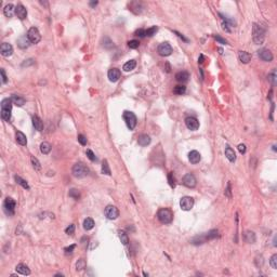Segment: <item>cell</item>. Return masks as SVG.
<instances>
[{"label":"cell","instance_id":"6da1fadb","mask_svg":"<svg viewBox=\"0 0 277 277\" xmlns=\"http://www.w3.org/2000/svg\"><path fill=\"white\" fill-rule=\"evenodd\" d=\"M252 38L256 45H262L264 39H265V29L264 27L259 25V24H253L252 27Z\"/></svg>","mask_w":277,"mask_h":277},{"label":"cell","instance_id":"7a4b0ae2","mask_svg":"<svg viewBox=\"0 0 277 277\" xmlns=\"http://www.w3.org/2000/svg\"><path fill=\"white\" fill-rule=\"evenodd\" d=\"M12 101L11 99H3L1 101V118L5 121L11 119V111H12Z\"/></svg>","mask_w":277,"mask_h":277},{"label":"cell","instance_id":"3957f363","mask_svg":"<svg viewBox=\"0 0 277 277\" xmlns=\"http://www.w3.org/2000/svg\"><path fill=\"white\" fill-rule=\"evenodd\" d=\"M71 172H73V175L75 178L81 179V178L87 177L88 173H89V169H88V167L86 166L85 163L77 162L74 165L73 169H71Z\"/></svg>","mask_w":277,"mask_h":277},{"label":"cell","instance_id":"277c9868","mask_svg":"<svg viewBox=\"0 0 277 277\" xmlns=\"http://www.w3.org/2000/svg\"><path fill=\"white\" fill-rule=\"evenodd\" d=\"M157 218L162 224H170L173 220V213L170 209L162 208L157 212Z\"/></svg>","mask_w":277,"mask_h":277},{"label":"cell","instance_id":"5b68a950","mask_svg":"<svg viewBox=\"0 0 277 277\" xmlns=\"http://www.w3.org/2000/svg\"><path fill=\"white\" fill-rule=\"evenodd\" d=\"M123 119H125L126 121V125H127V127H128L130 130H133V129L135 128V126H137V117H135V115L133 114L132 111H126L125 113H123Z\"/></svg>","mask_w":277,"mask_h":277},{"label":"cell","instance_id":"8992f818","mask_svg":"<svg viewBox=\"0 0 277 277\" xmlns=\"http://www.w3.org/2000/svg\"><path fill=\"white\" fill-rule=\"evenodd\" d=\"M27 38L29 39L31 43H38L41 40V35L39 33V31L36 27H31L29 28L28 33H27Z\"/></svg>","mask_w":277,"mask_h":277},{"label":"cell","instance_id":"52a82bcc","mask_svg":"<svg viewBox=\"0 0 277 277\" xmlns=\"http://www.w3.org/2000/svg\"><path fill=\"white\" fill-rule=\"evenodd\" d=\"M15 206H16V201L14 200L13 198L11 197H7L3 202V207H5V210L7 211L8 214H14V209Z\"/></svg>","mask_w":277,"mask_h":277},{"label":"cell","instance_id":"ba28073f","mask_svg":"<svg viewBox=\"0 0 277 277\" xmlns=\"http://www.w3.org/2000/svg\"><path fill=\"white\" fill-rule=\"evenodd\" d=\"M180 207L182 210L184 211H190L191 209L194 207V199L190 196H185L181 199L180 201Z\"/></svg>","mask_w":277,"mask_h":277},{"label":"cell","instance_id":"9c48e42d","mask_svg":"<svg viewBox=\"0 0 277 277\" xmlns=\"http://www.w3.org/2000/svg\"><path fill=\"white\" fill-rule=\"evenodd\" d=\"M158 53L161 55V56H169L171 53L173 52L172 47L169 45L168 42H162L158 46V49H157Z\"/></svg>","mask_w":277,"mask_h":277},{"label":"cell","instance_id":"30bf717a","mask_svg":"<svg viewBox=\"0 0 277 277\" xmlns=\"http://www.w3.org/2000/svg\"><path fill=\"white\" fill-rule=\"evenodd\" d=\"M105 216H106L109 220H115V219H117L119 217V210L115 206L109 205V206H107L106 208H105Z\"/></svg>","mask_w":277,"mask_h":277},{"label":"cell","instance_id":"8fae6325","mask_svg":"<svg viewBox=\"0 0 277 277\" xmlns=\"http://www.w3.org/2000/svg\"><path fill=\"white\" fill-rule=\"evenodd\" d=\"M183 184L185 185L186 187H190V188H193V187L196 186V178L194 177V174L192 173H187L183 177Z\"/></svg>","mask_w":277,"mask_h":277},{"label":"cell","instance_id":"7c38bea8","mask_svg":"<svg viewBox=\"0 0 277 277\" xmlns=\"http://www.w3.org/2000/svg\"><path fill=\"white\" fill-rule=\"evenodd\" d=\"M185 125H186L187 128L192 131H195L199 128V121L195 117H187L185 119Z\"/></svg>","mask_w":277,"mask_h":277},{"label":"cell","instance_id":"4fadbf2b","mask_svg":"<svg viewBox=\"0 0 277 277\" xmlns=\"http://www.w3.org/2000/svg\"><path fill=\"white\" fill-rule=\"evenodd\" d=\"M0 52H1V55L5 57H9L12 55L13 53V47H12L10 43L7 42H3L0 47Z\"/></svg>","mask_w":277,"mask_h":277},{"label":"cell","instance_id":"5bb4252c","mask_svg":"<svg viewBox=\"0 0 277 277\" xmlns=\"http://www.w3.org/2000/svg\"><path fill=\"white\" fill-rule=\"evenodd\" d=\"M258 55L262 61L271 62L273 60V53L268 49H262L258 52Z\"/></svg>","mask_w":277,"mask_h":277},{"label":"cell","instance_id":"9a60e30c","mask_svg":"<svg viewBox=\"0 0 277 277\" xmlns=\"http://www.w3.org/2000/svg\"><path fill=\"white\" fill-rule=\"evenodd\" d=\"M108 79L111 81V82H116V81L119 80V78H120V71H119L118 68H111L108 71Z\"/></svg>","mask_w":277,"mask_h":277},{"label":"cell","instance_id":"2e32d148","mask_svg":"<svg viewBox=\"0 0 277 277\" xmlns=\"http://www.w3.org/2000/svg\"><path fill=\"white\" fill-rule=\"evenodd\" d=\"M15 14H16V16L19 17L20 20L26 19V16H27L26 8L24 7L23 5H17L16 7H15Z\"/></svg>","mask_w":277,"mask_h":277},{"label":"cell","instance_id":"e0dca14e","mask_svg":"<svg viewBox=\"0 0 277 277\" xmlns=\"http://www.w3.org/2000/svg\"><path fill=\"white\" fill-rule=\"evenodd\" d=\"M175 79H177L178 82H182V83L187 82L188 79H190V74L187 73V71H179V73L175 75Z\"/></svg>","mask_w":277,"mask_h":277},{"label":"cell","instance_id":"ac0fdd59","mask_svg":"<svg viewBox=\"0 0 277 277\" xmlns=\"http://www.w3.org/2000/svg\"><path fill=\"white\" fill-rule=\"evenodd\" d=\"M244 240L248 244H254L256 242V234L251 231H246L244 233Z\"/></svg>","mask_w":277,"mask_h":277},{"label":"cell","instance_id":"d6986e66","mask_svg":"<svg viewBox=\"0 0 277 277\" xmlns=\"http://www.w3.org/2000/svg\"><path fill=\"white\" fill-rule=\"evenodd\" d=\"M11 101L13 104H15L16 106H23L24 104H25V102H26V100L24 99L23 97H21V95H17V94H13L11 97Z\"/></svg>","mask_w":277,"mask_h":277},{"label":"cell","instance_id":"ffe728a7","mask_svg":"<svg viewBox=\"0 0 277 277\" xmlns=\"http://www.w3.org/2000/svg\"><path fill=\"white\" fill-rule=\"evenodd\" d=\"M33 126L35 127V129L37 131H42L43 130V122L42 120H41L40 118H39L38 116H33Z\"/></svg>","mask_w":277,"mask_h":277},{"label":"cell","instance_id":"44dd1931","mask_svg":"<svg viewBox=\"0 0 277 277\" xmlns=\"http://www.w3.org/2000/svg\"><path fill=\"white\" fill-rule=\"evenodd\" d=\"M238 57H239V61L242 62V63H244V64H247V63H249L251 61V55L248 52H246V51H239Z\"/></svg>","mask_w":277,"mask_h":277},{"label":"cell","instance_id":"7402d4cb","mask_svg":"<svg viewBox=\"0 0 277 277\" xmlns=\"http://www.w3.org/2000/svg\"><path fill=\"white\" fill-rule=\"evenodd\" d=\"M188 159L192 163H198L201 159V156L197 151H192V152L188 154Z\"/></svg>","mask_w":277,"mask_h":277},{"label":"cell","instance_id":"603a6c76","mask_svg":"<svg viewBox=\"0 0 277 277\" xmlns=\"http://www.w3.org/2000/svg\"><path fill=\"white\" fill-rule=\"evenodd\" d=\"M15 270H16V272L19 273V274H22V275H29L31 274V270L28 268V266L25 265V264H17L16 268H15Z\"/></svg>","mask_w":277,"mask_h":277},{"label":"cell","instance_id":"cb8c5ba5","mask_svg":"<svg viewBox=\"0 0 277 277\" xmlns=\"http://www.w3.org/2000/svg\"><path fill=\"white\" fill-rule=\"evenodd\" d=\"M225 156H226V158H228L231 162H234V161L236 160V154H235L234 149L231 148L230 146H228L225 148Z\"/></svg>","mask_w":277,"mask_h":277},{"label":"cell","instance_id":"d4e9b609","mask_svg":"<svg viewBox=\"0 0 277 277\" xmlns=\"http://www.w3.org/2000/svg\"><path fill=\"white\" fill-rule=\"evenodd\" d=\"M15 137H16V141H17V143H19L20 145H22V146H25V145L27 144L26 135L24 134L23 132H21V131H17L16 134H15Z\"/></svg>","mask_w":277,"mask_h":277},{"label":"cell","instance_id":"484cf974","mask_svg":"<svg viewBox=\"0 0 277 277\" xmlns=\"http://www.w3.org/2000/svg\"><path fill=\"white\" fill-rule=\"evenodd\" d=\"M137 143H139V145H141V146H147V145L151 143V137H149V135H147V134H142L139 137V139H137Z\"/></svg>","mask_w":277,"mask_h":277},{"label":"cell","instance_id":"4316f807","mask_svg":"<svg viewBox=\"0 0 277 277\" xmlns=\"http://www.w3.org/2000/svg\"><path fill=\"white\" fill-rule=\"evenodd\" d=\"M14 12H15V7L13 5H11V3L7 5L5 7V9H3V13H5V15L7 17H12Z\"/></svg>","mask_w":277,"mask_h":277},{"label":"cell","instance_id":"83f0119b","mask_svg":"<svg viewBox=\"0 0 277 277\" xmlns=\"http://www.w3.org/2000/svg\"><path fill=\"white\" fill-rule=\"evenodd\" d=\"M29 39L26 38L25 36H23V37H21V38L17 40V45H19V47L21 48V49H26V48L29 47Z\"/></svg>","mask_w":277,"mask_h":277},{"label":"cell","instance_id":"f1b7e54d","mask_svg":"<svg viewBox=\"0 0 277 277\" xmlns=\"http://www.w3.org/2000/svg\"><path fill=\"white\" fill-rule=\"evenodd\" d=\"M135 66H137V62H135L134 60H130V61H128L125 65H123V71H131L135 68Z\"/></svg>","mask_w":277,"mask_h":277},{"label":"cell","instance_id":"f546056e","mask_svg":"<svg viewBox=\"0 0 277 277\" xmlns=\"http://www.w3.org/2000/svg\"><path fill=\"white\" fill-rule=\"evenodd\" d=\"M93 228H94V221H93V219L87 218L85 221H83V228H85L86 231H90V230H92Z\"/></svg>","mask_w":277,"mask_h":277},{"label":"cell","instance_id":"4dcf8cb0","mask_svg":"<svg viewBox=\"0 0 277 277\" xmlns=\"http://www.w3.org/2000/svg\"><path fill=\"white\" fill-rule=\"evenodd\" d=\"M51 149H52V147H51V145H50V143L48 142H42L40 144V151L42 154L45 155H48L50 152H51Z\"/></svg>","mask_w":277,"mask_h":277},{"label":"cell","instance_id":"1f68e13d","mask_svg":"<svg viewBox=\"0 0 277 277\" xmlns=\"http://www.w3.org/2000/svg\"><path fill=\"white\" fill-rule=\"evenodd\" d=\"M14 179H15V181H16L17 184L21 185V186L23 187V188H25V190H29V185L27 184L26 181L23 180V179H22L21 177H19V175H15Z\"/></svg>","mask_w":277,"mask_h":277},{"label":"cell","instance_id":"d6a6232c","mask_svg":"<svg viewBox=\"0 0 277 277\" xmlns=\"http://www.w3.org/2000/svg\"><path fill=\"white\" fill-rule=\"evenodd\" d=\"M102 173L103 174H106V175H111V169H109V165H108V161L105 159L103 160L102 162Z\"/></svg>","mask_w":277,"mask_h":277},{"label":"cell","instance_id":"836d02e7","mask_svg":"<svg viewBox=\"0 0 277 277\" xmlns=\"http://www.w3.org/2000/svg\"><path fill=\"white\" fill-rule=\"evenodd\" d=\"M206 237L207 240H211V239L218 238L219 237V232L217 230H211L208 233H206Z\"/></svg>","mask_w":277,"mask_h":277},{"label":"cell","instance_id":"e575fe53","mask_svg":"<svg viewBox=\"0 0 277 277\" xmlns=\"http://www.w3.org/2000/svg\"><path fill=\"white\" fill-rule=\"evenodd\" d=\"M173 92L178 95H182L186 92V87L185 86H175L173 89Z\"/></svg>","mask_w":277,"mask_h":277},{"label":"cell","instance_id":"d590c367","mask_svg":"<svg viewBox=\"0 0 277 277\" xmlns=\"http://www.w3.org/2000/svg\"><path fill=\"white\" fill-rule=\"evenodd\" d=\"M119 238H120V242H122V245H128L129 242V237L128 235H127V233L123 232V231H120L119 232Z\"/></svg>","mask_w":277,"mask_h":277},{"label":"cell","instance_id":"8d00e7d4","mask_svg":"<svg viewBox=\"0 0 277 277\" xmlns=\"http://www.w3.org/2000/svg\"><path fill=\"white\" fill-rule=\"evenodd\" d=\"M31 163H33V167L35 168V170L36 171H40L41 170V165H40V162L38 161V159L36 158V157L31 156Z\"/></svg>","mask_w":277,"mask_h":277},{"label":"cell","instance_id":"74e56055","mask_svg":"<svg viewBox=\"0 0 277 277\" xmlns=\"http://www.w3.org/2000/svg\"><path fill=\"white\" fill-rule=\"evenodd\" d=\"M68 195H69V197L76 199V200H78V199L80 198V193H79V191L76 190V188H71V190L69 191Z\"/></svg>","mask_w":277,"mask_h":277},{"label":"cell","instance_id":"f35d334b","mask_svg":"<svg viewBox=\"0 0 277 277\" xmlns=\"http://www.w3.org/2000/svg\"><path fill=\"white\" fill-rule=\"evenodd\" d=\"M268 80L271 81L273 86L276 85V81H277V75H276V69H273L272 73L268 75Z\"/></svg>","mask_w":277,"mask_h":277},{"label":"cell","instance_id":"ab89813d","mask_svg":"<svg viewBox=\"0 0 277 277\" xmlns=\"http://www.w3.org/2000/svg\"><path fill=\"white\" fill-rule=\"evenodd\" d=\"M86 261L83 260V259H79L78 261H77V263H76V268H77V271H82L83 268H86Z\"/></svg>","mask_w":277,"mask_h":277},{"label":"cell","instance_id":"60d3db41","mask_svg":"<svg viewBox=\"0 0 277 277\" xmlns=\"http://www.w3.org/2000/svg\"><path fill=\"white\" fill-rule=\"evenodd\" d=\"M157 31H158V28H157L156 26H153V27H151V28H148V29H146V36H148V37H152V36H154L155 34L157 33Z\"/></svg>","mask_w":277,"mask_h":277},{"label":"cell","instance_id":"b9f144b4","mask_svg":"<svg viewBox=\"0 0 277 277\" xmlns=\"http://www.w3.org/2000/svg\"><path fill=\"white\" fill-rule=\"evenodd\" d=\"M270 264H271V266H272V268L276 270L277 268V254H273L272 258H271V260H270Z\"/></svg>","mask_w":277,"mask_h":277},{"label":"cell","instance_id":"7bdbcfd3","mask_svg":"<svg viewBox=\"0 0 277 277\" xmlns=\"http://www.w3.org/2000/svg\"><path fill=\"white\" fill-rule=\"evenodd\" d=\"M139 46H140V42L137 40H130L128 42V47L130 48V49H137Z\"/></svg>","mask_w":277,"mask_h":277},{"label":"cell","instance_id":"ee69618b","mask_svg":"<svg viewBox=\"0 0 277 277\" xmlns=\"http://www.w3.org/2000/svg\"><path fill=\"white\" fill-rule=\"evenodd\" d=\"M86 154H87V156H88V158L90 159L91 161H97V157H95V155H94V153L91 151V149H87V152H86Z\"/></svg>","mask_w":277,"mask_h":277},{"label":"cell","instance_id":"f6af8a7d","mask_svg":"<svg viewBox=\"0 0 277 277\" xmlns=\"http://www.w3.org/2000/svg\"><path fill=\"white\" fill-rule=\"evenodd\" d=\"M168 183L171 187H175V180H174V178H173L172 172H170L168 174Z\"/></svg>","mask_w":277,"mask_h":277},{"label":"cell","instance_id":"bcb514c9","mask_svg":"<svg viewBox=\"0 0 277 277\" xmlns=\"http://www.w3.org/2000/svg\"><path fill=\"white\" fill-rule=\"evenodd\" d=\"M135 36L140 37V38H144L145 36H146V31H145V29H143V28L137 29V31H135Z\"/></svg>","mask_w":277,"mask_h":277},{"label":"cell","instance_id":"7dc6e473","mask_svg":"<svg viewBox=\"0 0 277 277\" xmlns=\"http://www.w3.org/2000/svg\"><path fill=\"white\" fill-rule=\"evenodd\" d=\"M225 196H228V198H232V187H231V183H228V187L225 190Z\"/></svg>","mask_w":277,"mask_h":277},{"label":"cell","instance_id":"c3c4849f","mask_svg":"<svg viewBox=\"0 0 277 277\" xmlns=\"http://www.w3.org/2000/svg\"><path fill=\"white\" fill-rule=\"evenodd\" d=\"M74 232H75V224H71L68 228L65 230V233L68 234V235H73Z\"/></svg>","mask_w":277,"mask_h":277},{"label":"cell","instance_id":"681fc988","mask_svg":"<svg viewBox=\"0 0 277 277\" xmlns=\"http://www.w3.org/2000/svg\"><path fill=\"white\" fill-rule=\"evenodd\" d=\"M77 139H78V142L80 143L81 145H86V144H87V139H86V137H85V135H82V134H79V135H78V137H77Z\"/></svg>","mask_w":277,"mask_h":277},{"label":"cell","instance_id":"f907efd6","mask_svg":"<svg viewBox=\"0 0 277 277\" xmlns=\"http://www.w3.org/2000/svg\"><path fill=\"white\" fill-rule=\"evenodd\" d=\"M214 38H216L217 41H219L220 43H222V45H228V41L225 40V39H223L222 37H220V36H214Z\"/></svg>","mask_w":277,"mask_h":277},{"label":"cell","instance_id":"816d5d0a","mask_svg":"<svg viewBox=\"0 0 277 277\" xmlns=\"http://www.w3.org/2000/svg\"><path fill=\"white\" fill-rule=\"evenodd\" d=\"M0 73H1V77H2V82L3 83H7L8 81V78H7V75H5V71L3 68H1V71H0Z\"/></svg>","mask_w":277,"mask_h":277},{"label":"cell","instance_id":"f5cc1de1","mask_svg":"<svg viewBox=\"0 0 277 277\" xmlns=\"http://www.w3.org/2000/svg\"><path fill=\"white\" fill-rule=\"evenodd\" d=\"M75 248H76V245H71V246H69V247H66L64 250H65V252H66V253H71V252H73V250Z\"/></svg>","mask_w":277,"mask_h":277},{"label":"cell","instance_id":"db71d44e","mask_svg":"<svg viewBox=\"0 0 277 277\" xmlns=\"http://www.w3.org/2000/svg\"><path fill=\"white\" fill-rule=\"evenodd\" d=\"M246 149L247 148H246V145L245 144H239L238 145V151L242 153V154H245V153H246Z\"/></svg>","mask_w":277,"mask_h":277},{"label":"cell","instance_id":"11a10c76","mask_svg":"<svg viewBox=\"0 0 277 277\" xmlns=\"http://www.w3.org/2000/svg\"><path fill=\"white\" fill-rule=\"evenodd\" d=\"M29 64H34V60H28V62H24L23 64H22V66H28Z\"/></svg>","mask_w":277,"mask_h":277},{"label":"cell","instance_id":"9f6ffc18","mask_svg":"<svg viewBox=\"0 0 277 277\" xmlns=\"http://www.w3.org/2000/svg\"><path fill=\"white\" fill-rule=\"evenodd\" d=\"M174 33H175V34H177V35H178V36H179V37H180V38H182V39H183V40H184V41H188V40H187V38H185L184 36H183V35H181V34H180V33H178V31H174Z\"/></svg>","mask_w":277,"mask_h":277},{"label":"cell","instance_id":"6f0895ef","mask_svg":"<svg viewBox=\"0 0 277 277\" xmlns=\"http://www.w3.org/2000/svg\"><path fill=\"white\" fill-rule=\"evenodd\" d=\"M97 5V1H93V2H90V5H91V7H95Z\"/></svg>","mask_w":277,"mask_h":277},{"label":"cell","instance_id":"680465c9","mask_svg":"<svg viewBox=\"0 0 277 277\" xmlns=\"http://www.w3.org/2000/svg\"><path fill=\"white\" fill-rule=\"evenodd\" d=\"M202 60H204V55L200 54V57H199V63H202V62H204Z\"/></svg>","mask_w":277,"mask_h":277},{"label":"cell","instance_id":"91938a15","mask_svg":"<svg viewBox=\"0 0 277 277\" xmlns=\"http://www.w3.org/2000/svg\"><path fill=\"white\" fill-rule=\"evenodd\" d=\"M219 51H220L221 54H223V50H222V49H219Z\"/></svg>","mask_w":277,"mask_h":277}]
</instances>
